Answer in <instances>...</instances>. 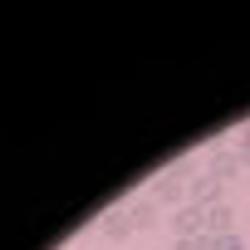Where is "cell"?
Listing matches in <instances>:
<instances>
[{
    "instance_id": "6da1fadb",
    "label": "cell",
    "mask_w": 250,
    "mask_h": 250,
    "mask_svg": "<svg viewBox=\"0 0 250 250\" xmlns=\"http://www.w3.org/2000/svg\"><path fill=\"white\" fill-rule=\"evenodd\" d=\"M182 172H187V167H172V172L152 177L147 196H152L157 206H187V182H191V177H182Z\"/></svg>"
},
{
    "instance_id": "7a4b0ae2",
    "label": "cell",
    "mask_w": 250,
    "mask_h": 250,
    "mask_svg": "<svg viewBox=\"0 0 250 250\" xmlns=\"http://www.w3.org/2000/svg\"><path fill=\"white\" fill-rule=\"evenodd\" d=\"M240 167H245V162H240V152H235V147H216V152L206 157V177H216L221 187H226V182H235V177H240Z\"/></svg>"
},
{
    "instance_id": "3957f363",
    "label": "cell",
    "mask_w": 250,
    "mask_h": 250,
    "mask_svg": "<svg viewBox=\"0 0 250 250\" xmlns=\"http://www.w3.org/2000/svg\"><path fill=\"white\" fill-rule=\"evenodd\" d=\"M172 230H177V240H187V235H206V206H196V201L177 206V211H172Z\"/></svg>"
},
{
    "instance_id": "277c9868",
    "label": "cell",
    "mask_w": 250,
    "mask_h": 250,
    "mask_svg": "<svg viewBox=\"0 0 250 250\" xmlns=\"http://www.w3.org/2000/svg\"><path fill=\"white\" fill-rule=\"evenodd\" d=\"M187 201H196V206H221V182L216 177H191L187 182Z\"/></svg>"
},
{
    "instance_id": "5b68a950",
    "label": "cell",
    "mask_w": 250,
    "mask_h": 250,
    "mask_svg": "<svg viewBox=\"0 0 250 250\" xmlns=\"http://www.w3.org/2000/svg\"><path fill=\"white\" fill-rule=\"evenodd\" d=\"M98 230H103L108 240H128V235H133V216H128V206H113V211H103Z\"/></svg>"
},
{
    "instance_id": "8992f818",
    "label": "cell",
    "mask_w": 250,
    "mask_h": 250,
    "mask_svg": "<svg viewBox=\"0 0 250 250\" xmlns=\"http://www.w3.org/2000/svg\"><path fill=\"white\" fill-rule=\"evenodd\" d=\"M128 216H133V230H152V226L162 221L152 196H138V201H128Z\"/></svg>"
},
{
    "instance_id": "52a82bcc",
    "label": "cell",
    "mask_w": 250,
    "mask_h": 250,
    "mask_svg": "<svg viewBox=\"0 0 250 250\" xmlns=\"http://www.w3.org/2000/svg\"><path fill=\"white\" fill-rule=\"evenodd\" d=\"M230 230H235V211H230L226 201H221V206H206V235L221 240V235H230Z\"/></svg>"
},
{
    "instance_id": "ba28073f",
    "label": "cell",
    "mask_w": 250,
    "mask_h": 250,
    "mask_svg": "<svg viewBox=\"0 0 250 250\" xmlns=\"http://www.w3.org/2000/svg\"><path fill=\"white\" fill-rule=\"evenodd\" d=\"M216 245H221V250H245V240H240V230H230V235H221Z\"/></svg>"
},
{
    "instance_id": "9c48e42d",
    "label": "cell",
    "mask_w": 250,
    "mask_h": 250,
    "mask_svg": "<svg viewBox=\"0 0 250 250\" xmlns=\"http://www.w3.org/2000/svg\"><path fill=\"white\" fill-rule=\"evenodd\" d=\"M235 152H240V162L250 167V143H235Z\"/></svg>"
}]
</instances>
